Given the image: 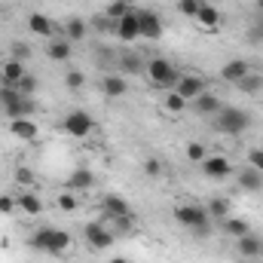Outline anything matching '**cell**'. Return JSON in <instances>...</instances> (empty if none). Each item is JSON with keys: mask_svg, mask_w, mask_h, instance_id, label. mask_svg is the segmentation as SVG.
I'll return each mask as SVG.
<instances>
[{"mask_svg": "<svg viewBox=\"0 0 263 263\" xmlns=\"http://www.w3.org/2000/svg\"><path fill=\"white\" fill-rule=\"evenodd\" d=\"M175 220L181 227H187L193 236H208L211 233V214L205 205H196V202H178L175 205Z\"/></svg>", "mask_w": 263, "mask_h": 263, "instance_id": "obj_1", "label": "cell"}, {"mask_svg": "<svg viewBox=\"0 0 263 263\" xmlns=\"http://www.w3.org/2000/svg\"><path fill=\"white\" fill-rule=\"evenodd\" d=\"M28 245H31L34 251H40V254L59 257V254H65L67 248H70V236H67L65 230H55V227H40V230L28 239Z\"/></svg>", "mask_w": 263, "mask_h": 263, "instance_id": "obj_2", "label": "cell"}, {"mask_svg": "<svg viewBox=\"0 0 263 263\" xmlns=\"http://www.w3.org/2000/svg\"><path fill=\"white\" fill-rule=\"evenodd\" d=\"M0 107L6 114V120H22V117H34L37 104L34 98L22 95L15 86H0Z\"/></svg>", "mask_w": 263, "mask_h": 263, "instance_id": "obj_3", "label": "cell"}, {"mask_svg": "<svg viewBox=\"0 0 263 263\" xmlns=\"http://www.w3.org/2000/svg\"><path fill=\"white\" fill-rule=\"evenodd\" d=\"M214 126L223 132V135H245V132L251 129V114L248 110H242V107H220V114L214 117Z\"/></svg>", "mask_w": 263, "mask_h": 263, "instance_id": "obj_4", "label": "cell"}, {"mask_svg": "<svg viewBox=\"0 0 263 263\" xmlns=\"http://www.w3.org/2000/svg\"><path fill=\"white\" fill-rule=\"evenodd\" d=\"M147 77L153 83V89H175V83L181 80V70L172 65L168 59H150L147 62Z\"/></svg>", "mask_w": 263, "mask_h": 263, "instance_id": "obj_5", "label": "cell"}, {"mask_svg": "<svg viewBox=\"0 0 263 263\" xmlns=\"http://www.w3.org/2000/svg\"><path fill=\"white\" fill-rule=\"evenodd\" d=\"M62 132L70 135V138H89L95 132V120L86 110H70L65 120H62Z\"/></svg>", "mask_w": 263, "mask_h": 263, "instance_id": "obj_6", "label": "cell"}, {"mask_svg": "<svg viewBox=\"0 0 263 263\" xmlns=\"http://www.w3.org/2000/svg\"><path fill=\"white\" fill-rule=\"evenodd\" d=\"M83 236H86V242H89V248H95V251H107L110 245H114V230H107V223H101V220H92V223H86L83 227Z\"/></svg>", "mask_w": 263, "mask_h": 263, "instance_id": "obj_7", "label": "cell"}, {"mask_svg": "<svg viewBox=\"0 0 263 263\" xmlns=\"http://www.w3.org/2000/svg\"><path fill=\"white\" fill-rule=\"evenodd\" d=\"M175 92L190 104V101H196L199 95H205V92H208V80H205V77H199V73H181V80L175 83Z\"/></svg>", "mask_w": 263, "mask_h": 263, "instance_id": "obj_8", "label": "cell"}, {"mask_svg": "<svg viewBox=\"0 0 263 263\" xmlns=\"http://www.w3.org/2000/svg\"><path fill=\"white\" fill-rule=\"evenodd\" d=\"M202 175L205 178H211V181H227L230 175H236V168H233V162H230V156H205L202 162Z\"/></svg>", "mask_w": 263, "mask_h": 263, "instance_id": "obj_9", "label": "cell"}, {"mask_svg": "<svg viewBox=\"0 0 263 263\" xmlns=\"http://www.w3.org/2000/svg\"><path fill=\"white\" fill-rule=\"evenodd\" d=\"M114 34H117V40H123V43H135V40L141 37V28H138V9H132V12H126L120 22H114Z\"/></svg>", "mask_w": 263, "mask_h": 263, "instance_id": "obj_10", "label": "cell"}, {"mask_svg": "<svg viewBox=\"0 0 263 263\" xmlns=\"http://www.w3.org/2000/svg\"><path fill=\"white\" fill-rule=\"evenodd\" d=\"M138 28L144 40H159L162 37V18L153 9H138Z\"/></svg>", "mask_w": 263, "mask_h": 263, "instance_id": "obj_11", "label": "cell"}, {"mask_svg": "<svg viewBox=\"0 0 263 263\" xmlns=\"http://www.w3.org/2000/svg\"><path fill=\"white\" fill-rule=\"evenodd\" d=\"M101 211H104V220H114V217L132 214V205L120 193H107V196H101Z\"/></svg>", "mask_w": 263, "mask_h": 263, "instance_id": "obj_12", "label": "cell"}, {"mask_svg": "<svg viewBox=\"0 0 263 263\" xmlns=\"http://www.w3.org/2000/svg\"><path fill=\"white\" fill-rule=\"evenodd\" d=\"M9 135L18 141H37L40 126L34 123V117H22V120H9Z\"/></svg>", "mask_w": 263, "mask_h": 263, "instance_id": "obj_13", "label": "cell"}, {"mask_svg": "<svg viewBox=\"0 0 263 263\" xmlns=\"http://www.w3.org/2000/svg\"><path fill=\"white\" fill-rule=\"evenodd\" d=\"M46 55H49L52 62H70V55H73V43L67 40L65 34H59V37H52V40H49Z\"/></svg>", "mask_w": 263, "mask_h": 263, "instance_id": "obj_14", "label": "cell"}, {"mask_svg": "<svg viewBox=\"0 0 263 263\" xmlns=\"http://www.w3.org/2000/svg\"><path fill=\"white\" fill-rule=\"evenodd\" d=\"M248 73H251V65H248L245 59H233V62H227V65L220 67V80H223V83H233V86H236L242 77H248Z\"/></svg>", "mask_w": 263, "mask_h": 263, "instance_id": "obj_15", "label": "cell"}, {"mask_svg": "<svg viewBox=\"0 0 263 263\" xmlns=\"http://www.w3.org/2000/svg\"><path fill=\"white\" fill-rule=\"evenodd\" d=\"M260 248H263V239L254 233V230L245 233L242 239H236V251H239L242 257H248V260H251V257H260Z\"/></svg>", "mask_w": 263, "mask_h": 263, "instance_id": "obj_16", "label": "cell"}, {"mask_svg": "<svg viewBox=\"0 0 263 263\" xmlns=\"http://www.w3.org/2000/svg\"><path fill=\"white\" fill-rule=\"evenodd\" d=\"M101 92H104V98H123V95L129 92V83H126V77H120V73H107V77L101 80Z\"/></svg>", "mask_w": 263, "mask_h": 263, "instance_id": "obj_17", "label": "cell"}, {"mask_svg": "<svg viewBox=\"0 0 263 263\" xmlns=\"http://www.w3.org/2000/svg\"><path fill=\"white\" fill-rule=\"evenodd\" d=\"M196 22L205 28V31H217V25H220V9L214 6V3H199V12H196Z\"/></svg>", "mask_w": 263, "mask_h": 263, "instance_id": "obj_18", "label": "cell"}, {"mask_svg": "<svg viewBox=\"0 0 263 263\" xmlns=\"http://www.w3.org/2000/svg\"><path fill=\"white\" fill-rule=\"evenodd\" d=\"M62 34H65L70 43H83V40H86V34H89V22H86V18H80V15H73V18H67V22H65Z\"/></svg>", "mask_w": 263, "mask_h": 263, "instance_id": "obj_19", "label": "cell"}, {"mask_svg": "<svg viewBox=\"0 0 263 263\" xmlns=\"http://www.w3.org/2000/svg\"><path fill=\"white\" fill-rule=\"evenodd\" d=\"M28 31L37 34V37H46V40L55 37V25H52L46 15H40V12H31V15H28Z\"/></svg>", "mask_w": 263, "mask_h": 263, "instance_id": "obj_20", "label": "cell"}, {"mask_svg": "<svg viewBox=\"0 0 263 263\" xmlns=\"http://www.w3.org/2000/svg\"><path fill=\"white\" fill-rule=\"evenodd\" d=\"M65 184H67V190H73V193H77V190H92V187H95V175H92L89 168H73V172L67 175Z\"/></svg>", "mask_w": 263, "mask_h": 263, "instance_id": "obj_21", "label": "cell"}, {"mask_svg": "<svg viewBox=\"0 0 263 263\" xmlns=\"http://www.w3.org/2000/svg\"><path fill=\"white\" fill-rule=\"evenodd\" d=\"M193 104H196V114H199V117H217V114H220V107H223V101H220L214 92L199 95Z\"/></svg>", "mask_w": 263, "mask_h": 263, "instance_id": "obj_22", "label": "cell"}, {"mask_svg": "<svg viewBox=\"0 0 263 263\" xmlns=\"http://www.w3.org/2000/svg\"><path fill=\"white\" fill-rule=\"evenodd\" d=\"M25 73H28V70H25V65H22V62L6 59V62H3V70H0V83H3V86H15Z\"/></svg>", "mask_w": 263, "mask_h": 263, "instance_id": "obj_23", "label": "cell"}, {"mask_svg": "<svg viewBox=\"0 0 263 263\" xmlns=\"http://www.w3.org/2000/svg\"><path fill=\"white\" fill-rule=\"evenodd\" d=\"M236 178H239V187H242V190H248V193H257V190L263 187V175L257 172V168H251V165H248V168H242Z\"/></svg>", "mask_w": 263, "mask_h": 263, "instance_id": "obj_24", "label": "cell"}, {"mask_svg": "<svg viewBox=\"0 0 263 263\" xmlns=\"http://www.w3.org/2000/svg\"><path fill=\"white\" fill-rule=\"evenodd\" d=\"M220 227H223V233H227V236H233V239H242L245 233H251L248 220H242V217H233V214H230V217H223V223H220Z\"/></svg>", "mask_w": 263, "mask_h": 263, "instance_id": "obj_25", "label": "cell"}, {"mask_svg": "<svg viewBox=\"0 0 263 263\" xmlns=\"http://www.w3.org/2000/svg\"><path fill=\"white\" fill-rule=\"evenodd\" d=\"M18 211L37 217V214L43 211V199L37 196V193H22V196H18Z\"/></svg>", "mask_w": 263, "mask_h": 263, "instance_id": "obj_26", "label": "cell"}, {"mask_svg": "<svg viewBox=\"0 0 263 263\" xmlns=\"http://www.w3.org/2000/svg\"><path fill=\"white\" fill-rule=\"evenodd\" d=\"M236 89L245 92V95H257L263 89V73H248V77H242V80L236 83Z\"/></svg>", "mask_w": 263, "mask_h": 263, "instance_id": "obj_27", "label": "cell"}, {"mask_svg": "<svg viewBox=\"0 0 263 263\" xmlns=\"http://www.w3.org/2000/svg\"><path fill=\"white\" fill-rule=\"evenodd\" d=\"M132 9H135V6H132L129 0H110V3L104 6V15H107L110 22H120L126 12H132Z\"/></svg>", "mask_w": 263, "mask_h": 263, "instance_id": "obj_28", "label": "cell"}, {"mask_svg": "<svg viewBox=\"0 0 263 263\" xmlns=\"http://www.w3.org/2000/svg\"><path fill=\"white\" fill-rule=\"evenodd\" d=\"M120 67H123V73H132V77L147 70V65L141 62V55H120Z\"/></svg>", "mask_w": 263, "mask_h": 263, "instance_id": "obj_29", "label": "cell"}, {"mask_svg": "<svg viewBox=\"0 0 263 263\" xmlns=\"http://www.w3.org/2000/svg\"><path fill=\"white\" fill-rule=\"evenodd\" d=\"M55 205H59V211H65V214H73V211L80 208V199H77V193H73V190H67V193H59Z\"/></svg>", "mask_w": 263, "mask_h": 263, "instance_id": "obj_30", "label": "cell"}, {"mask_svg": "<svg viewBox=\"0 0 263 263\" xmlns=\"http://www.w3.org/2000/svg\"><path fill=\"white\" fill-rule=\"evenodd\" d=\"M205 208H208V214H211V217H220V220H223V217H230V199H223V196L211 199Z\"/></svg>", "mask_w": 263, "mask_h": 263, "instance_id": "obj_31", "label": "cell"}, {"mask_svg": "<svg viewBox=\"0 0 263 263\" xmlns=\"http://www.w3.org/2000/svg\"><path fill=\"white\" fill-rule=\"evenodd\" d=\"M37 86H40V80L34 77V73H25L18 83H15V89L22 92V95H28V98H34V92H37Z\"/></svg>", "mask_w": 263, "mask_h": 263, "instance_id": "obj_32", "label": "cell"}, {"mask_svg": "<svg viewBox=\"0 0 263 263\" xmlns=\"http://www.w3.org/2000/svg\"><path fill=\"white\" fill-rule=\"evenodd\" d=\"M162 107L168 110V114H181L184 107H187V101L175 92V89H168V95H165V101H162Z\"/></svg>", "mask_w": 263, "mask_h": 263, "instance_id": "obj_33", "label": "cell"}, {"mask_svg": "<svg viewBox=\"0 0 263 263\" xmlns=\"http://www.w3.org/2000/svg\"><path fill=\"white\" fill-rule=\"evenodd\" d=\"M9 59H15V62H28L31 59V46L28 43H22V40H15V43H9Z\"/></svg>", "mask_w": 263, "mask_h": 263, "instance_id": "obj_34", "label": "cell"}, {"mask_svg": "<svg viewBox=\"0 0 263 263\" xmlns=\"http://www.w3.org/2000/svg\"><path fill=\"white\" fill-rule=\"evenodd\" d=\"M12 178H15V184H22V187H34V184H37V175H34V168H28V165H18Z\"/></svg>", "mask_w": 263, "mask_h": 263, "instance_id": "obj_35", "label": "cell"}, {"mask_svg": "<svg viewBox=\"0 0 263 263\" xmlns=\"http://www.w3.org/2000/svg\"><path fill=\"white\" fill-rule=\"evenodd\" d=\"M65 86L70 89V92H80V89L86 86V73H83V70H67L65 73Z\"/></svg>", "mask_w": 263, "mask_h": 263, "instance_id": "obj_36", "label": "cell"}, {"mask_svg": "<svg viewBox=\"0 0 263 263\" xmlns=\"http://www.w3.org/2000/svg\"><path fill=\"white\" fill-rule=\"evenodd\" d=\"M110 223L117 233H135V214H126V217H114V220H104Z\"/></svg>", "mask_w": 263, "mask_h": 263, "instance_id": "obj_37", "label": "cell"}, {"mask_svg": "<svg viewBox=\"0 0 263 263\" xmlns=\"http://www.w3.org/2000/svg\"><path fill=\"white\" fill-rule=\"evenodd\" d=\"M184 153H187V159H190V162H196V165L202 162V159H205V156H208V150H205V144H199V141H190Z\"/></svg>", "mask_w": 263, "mask_h": 263, "instance_id": "obj_38", "label": "cell"}, {"mask_svg": "<svg viewBox=\"0 0 263 263\" xmlns=\"http://www.w3.org/2000/svg\"><path fill=\"white\" fill-rule=\"evenodd\" d=\"M144 175H147V178H159V175H162V162H159L156 156H147V159H144Z\"/></svg>", "mask_w": 263, "mask_h": 263, "instance_id": "obj_39", "label": "cell"}, {"mask_svg": "<svg viewBox=\"0 0 263 263\" xmlns=\"http://www.w3.org/2000/svg\"><path fill=\"white\" fill-rule=\"evenodd\" d=\"M199 3H202V0H178V9H181V15H187V18H196Z\"/></svg>", "mask_w": 263, "mask_h": 263, "instance_id": "obj_40", "label": "cell"}, {"mask_svg": "<svg viewBox=\"0 0 263 263\" xmlns=\"http://www.w3.org/2000/svg\"><path fill=\"white\" fill-rule=\"evenodd\" d=\"M89 28H95V31H101V34H107V31H114V22L101 12V15H95L92 22H89Z\"/></svg>", "mask_w": 263, "mask_h": 263, "instance_id": "obj_41", "label": "cell"}, {"mask_svg": "<svg viewBox=\"0 0 263 263\" xmlns=\"http://www.w3.org/2000/svg\"><path fill=\"white\" fill-rule=\"evenodd\" d=\"M248 165H251V168H257V172L263 175V147L248 150Z\"/></svg>", "mask_w": 263, "mask_h": 263, "instance_id": "obj_42", "label": "cell"}, {"mask_svg": "<svg viewBox=\"0 0 263 263\" xmlns=\"http://www.w3.org/2000/svg\"><path fill=\"white\" fill-rule=\"evenodd\" d=\"M18 208V199L15 196H6V193H0V214H12Z\"/></svg>", "mask_w": 263, "mask_h": 263, "instance_id": "obj_43", "label": "cell"}, {"mask_svg": "<svg viewBox=\"0 0 263 263\" xmlns=\"http://www.w3.org/2000/svg\"><path fill=\"white\" fill-rule=\"evenodd\" d=\"M245 40H248V43H263V25H254V28H248Z\"/></svg>", "mask_w": 263, "mask_h": 263, "instance_id": "obj_44", "label": "cell"}, {"mask_svg": "<svg viewBox=\"0 0 263 263\" xmlns=\"http://www.w3.org/2000/svg\"><path fill=\"white\" fill-rule=\"evenodd\" d=\"M254 9H257V12L263 15V0H254Z\"/></svg>", "mask_w": 263, "mask_h": 263, "instance_id": "obj_45", "label": "cell"}, {"mask_svg": "<svg viewBox=\"0 0 263 263\" xmlns=\"http://www.w3.org/2000/svg\"><path fill=\"white\" fill-rule=\"evenodd\" d=\"M110 263H132V260H126V257H110Z\"/></svg>", "mask_w": 263, "mask_h": 263, "instance_id": "obj_46", "label": "cell"}, {"mask_svg": "<svg viewBox=\"0 0 263 263\" xmlns=\"http://www.w3.org/2000/svg\"><path fill=\"white\" fill-rule=\"evenodd\" d=\"M260 257H263V248H260Z\"/></svg>", "mask_w": 263, "mask_h": 263, "instance_id": "obj_47", "label": "cell"}]
</instances>
